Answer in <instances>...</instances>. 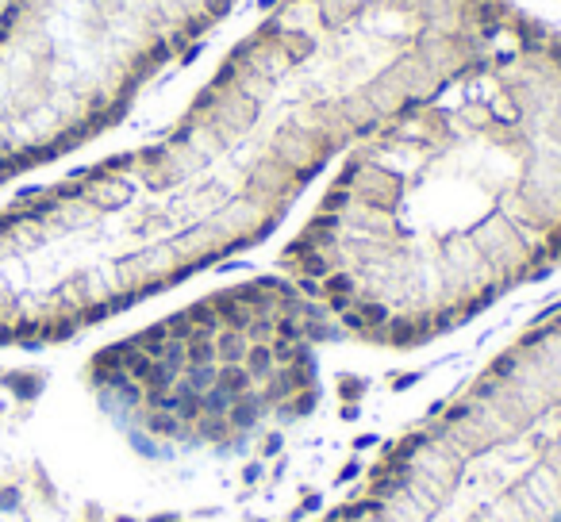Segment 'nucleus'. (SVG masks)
I'll return each mask as SVG.
<instances>
[{
  "label": "nucleus",
  "instance_id": "f257e3e1",
  "mask_svg": "<svg viewBox=\"0 0 561 522\" xmlns=\"http://www.w3.org/2000/svg\"><path fill=\"white\" fill-rule=\"evenodd\" d=\"M515 16L512 0H277L158 142L0 207V349L74 338L262 238L330 154Z\"/></svg>",
  "mask_w": 561,
  "mask_h": 522
},
{
  "label": "nucleus",
  "instance_id": "20e7f679",
  "mask_svg": "<svg viewBox=\"0 0 561 522\" xmlns=\"http://www.w3.org/2000/svg\"><path fill=\"white\" fill-rule=\"evenodd\" d=\"M319 327L296 284H239L100 349L89 381L116 415L158 434L250 423L312 392Z\"/></svg>",
  "mask_w": 561,
  "mask_h": 522
},
{
  "label": "nucleus",
  "instance_id": "7ed1b4c3",
  "mask_svg": "<svg viewBox=\"0 0 561 522\" xmlns=\"http://www.w3.org/2000/svg\"><path fill=\"white\" fill-rule=\"evenodd\" d=\"M231 0H4L0 184L116 123Z\"/></svg>",
  "mask_w": 561,
  "mask_h": 522
},
{
  "label": "nucleus",
  "instance_id": "f03ea898",
  "mask_svg": "<svg viewBox=\"0 0 561 522\" xmlns=\"http://www.w3.org/2000/svg\"><path fill=\"white\" fill-rule=\"evenodd\" d=\"M561 257V35L515 16L346 146L285 254L342 331L415 346Z\"/></svg>",
  "mask_w": 561,
  "mask_h": 522
}]
</instances>
